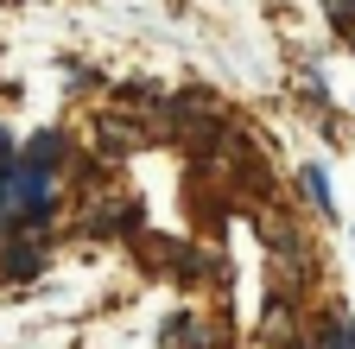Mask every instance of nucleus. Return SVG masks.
<instances>
[{
  "label": "nucleus",
  "mask_w": 355,
  "mask_h": 349,
  "mask_svg": "<svg viewBox=\"0 0 355 349\" xmlns=\"http://www.w3.org/2000/svg\"><path fill=\"white\" fill-rule=\"evenodd\" d=\"M58 146H64V134H51V127H44V134L19 153V165H32V171H51L58 165Z\"/></svg>",
  "instance_id": "2"
},
{
  "label": "nucleus",
  "mask_w": 355,
  "mask_h": 349,
  "mask_svg": "<svg viewBox=\"0 0 355 349\" xmlns=\"http://www.w3.org/2000/svg\"><path fill=\"white\" fill-rule=\"evenodd\" d=\"M38 241H13V254H7V280H26V273H38Z\"/></svg>",
  "instance_id": "3"
},
{
  "label": "nucleus",
  "mask_w": 355,
  "mask_h": 349,
  "mask_svg": "<svg viewBox=\"0 0 355 349\" xmlns=\"http://www.w3.org/2000/svg\"><path fill=\"white\" fill-rule=\"evenodd\" d=\"M311 349H355V318L343 305H330V312L311 324Z\"/></svg>",
  "instance_id": "1"
},
{
  "label": "nucleus",
  "mask_w": 355,
  "mask_h": 349,
  "mask_svg": "<svg viewBox=\"0 0 355 349\" xmlns=\"http://www.w3.org/2000/svg\"><path fill=\"white\" fill-rule=\"evenodd\" d=\"M304 191H311V210H318V216H330V210H336V203H330V178H324L318 165H304Z\"/></svg>",
  "instance_id": "4"
},
{
  "label": "nucleus",
  "mask_w": 355,
  "mask_h": 349,
  "mask_svg": "<svg viewBox=\"0 0 355 349\" xmlns=\"http://www.w3.org/2000/svg\"><path fill=\"white\" fill-rule=\"evenodd\" d=\"M13 159H19V153H13V140H7V127H0V171H7Z\"/></svg>",
  "instance_id": "5"
}]
</instances>
